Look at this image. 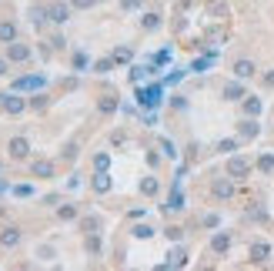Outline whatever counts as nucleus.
<instances>
[{
    "mask_svg": "<svg viewBox=\"0 0 274 271\" xmlns=\"http://www.w3.org/2000/svg\"><path fill=\"white\" fill-rule=\"evenodd\" d=\"M94 191H97V194H107V191H110V178H107V171H100L97 178H94Z\"/></svg>",
    "mask_w": 274,
    "mask_h": 271,
    "instance_id": "obj_10",
    "label": "nucleus"
},
{
    "mask_svg": "<svg viewBox=\"0 0 274 271\" xmlns=\"http://www.w3.org/2000/svg\"><path fill=\"white\" fill-rule=\"evenodd\" d=\"M218 221H221L218 215H208V218H204V228H218Z\"/></svg>",
    "mask_w": 274,
    "mask_h": 271,
    "instance_id": "obj_30",
    "label": "nucleus"
},
{
    "mask_svg": "<svg viewBox=\"0 0 274 271\" xmlns=\"http://www.w3.org/2000/svg\"><path fill=\"white\" fill-rule=\"evenodd\" d=\"M264 84H268V87H274V70L268 74V77H264Z\"/></svg>",
    "mask_w": 274,
    "mask_h": 271,
    "instance_id": "obj_32",
    "label": "nucleus"
},
{
    "mask_svg": "<svg viewBox=\"0 0 274 271\" xmlns=\"http://www.w3.org/2000/svg\"><path fill=\"white\" fill-rule=\"evenodd\" d=\"M241 137H258V124L254 121H241Z\"/></svg>",
    "mask_w": 274,
    "mask_h": 271,
    "instance_id": "obj_17",
    "label": "nucleus"
},
{
    "mask_svg": "<svg viewBox=\"0 0 274 271\" xmlns=\"http://www.w3.org/2000/svg\"><path fill=\"white\" fill-rule=\"evenodd\" d=\"M211 248L218 251V255H221V251H228V248H231V235H224V231H221V235H214V241H211Z\"/></svg>",
    "mask_w": 274,
    "mask_h": 271,
    "instance_id": "obj_12",
    "label": "nucleus"
},
{
    "mask_svg": "<svg viewBox=\"0 0 274 271\" xmlns=\"http://www.w3.org/2000/svg\"><path fill=\"white\" fill-rule=\"evenodd\" d=\"M0 107L7 114H20L27 104H23V97H13V94H0Z\"/></svg>",
    "mask_w": 274,
    "mask_h": 271,
    "instance_id": "obj_2",
    "label": "nucleus"
},
{
    "mask_svg": "<svg viewBox=\"0 0 274 271\" xmlns=\"http://www.w3.org/2000/svg\"><path fill=\"white\" fill-rule=\"evenodd\" d=\"M261 97H244V114H248V117H258V114H261Z\"/></svg>",
    "mask_w": 274,
    "mask_h": 271,
    "instance_id": "obj_9",
    "label": "nucleus"
},
{
    "mask_svg": "<svg viewBox=\"0 0 274 271\" xmlns=\"http://www.w3.org/2000/svg\"><path fill=\"white\" fill-rule=\"evenodd\" d=\"M141 191H144V194H154V191H157V181H154V178H147V181L141 184Z\"/></svg>",
    "mask_w": 274,
    "mask_h": 271,
    "instance_id": "obj_24",
    "label": "nucleus"
},
{
    "mask_svg": "<svg viewBox=\"0 0 274 271\" xmlns=\"http://www.w3.org/2000/svg\"><path fill=\"white\" fill-rule=\"evenodd\" d=\"M184 261H187V255H184L181 248H174V251H171V265H174V268H181Z\"/></svg>",
    "mask_w": 274,
    "mask_h": 271,
    "instance_id": "obj_19",
    "label": "nucleus"
},
{
    "mask_svg": "<svg viewBox=\"0 0 274 271\" xmlns=\"http://www.w3.org/2000/svg\"><path fill=\"white\" fill-rule=\"evenodd\" d=\"M37 258L50 261V258H54V248H47V245H44V248H37Z\"/></svg>",
    "mask_w": 274,
    "mask_h": 271,
    "instance_id": "obj_25",
    "label": "nucleus"
},
{
    "mask_svg": "<svg viewBox=\"0 0 274 271\" xmlns=\"http://www.w3.org/2000/svg\"><path fill=\"white\" fill-rule=\"evenodd\" d=\"M114 60H131V50H124V47L121 50H114Z\"/></svg>",
    "mask_w": 274,
    "mask_h": 271,
    "instance_id": "obj_28",
    "label": "nucleus"
},
{
    "mask_svg": "<svg viewBox=\"0 0 274 271\" xmlns=\"http://www.w3.org/2000/svg\"><path fill=\"white\" fill-rule=\"evenodd\" d=\"M251 255H254V261H264V258H268V255H271V248H268L264 241H258V245H254V248H251Z\"/></svg>",
    "mask_w": 274,
    "mask_h": 271,
    "instance_id": "obj_15",
    "label": "nucleus"
},
{
    "mask_svg": "<svg viewBox=\"0 0 274 271\" xmlns=\"http://www.w3.org/2000/svg\"><path fill=\"white\" fill-rule=\"evenodd\" d=\"M33 174H37V178H50V174H54V164H50V161H33Z\"/></svg>",
    "mask_w": 274,
    "mask_h": 271,
    "instance_id": "obj_11",
    "label": "nucleus"
},
{
    "mask_svg": "<svg viewBox=\"0 0 274 271\" xmlns=\"http://www.w3.org/2000/svg\"><path fill=\"white\" fill-rule=\"evenodd\" d=\"M57 215L64 218V221H70V218H77V208H74V204H64V208H60Z\"/></svg>",
    "mask_w": 274,
    "mask_h": 271,
    "instance_id": "obj_21",
    "label": "nucleus"
},
{
    "mask_svg": "<svg viewBox=\"0 0 274 271\" xmlns=\"http://www.w3.org/2000/svg\"><path fill=\"white\" fill-rule=\"evenodd\" d=\"M121 7H124V10H137V7H141V0H121Z\"/></svg>",
    "mask_w": 274,
    "mask_h": 271,
    "instance_id": "obj_26",
    "label": "nucleus"
},
{
    "mask_svg": "<svg viewBox=\"0 0 274 271\" xmlns=\"http://www.w3.org/2000/svg\"><path fill=\"white\" fill-rule=\"evenodd\" d=\"M107 164H110L107 154H97V158H94V168H97V171H107Z\"/></svg>",
    "mask_w": 274,
    "mask_h": 271,
    "instance_id": "obj_23",
    "label": "nucleus"
},
{
    "mask_svg": "<svg viewBox=\"0 0 274 271\" xmlns=\"http://www.w3.org/2000/svg\"><path fill=\"white\" fill-rule=\"evenodd\" d=\"M231 191H234V184H231V181H214V194H218V198H231Z\"/></svg>",
    "mask_w": 274,
    "mask_h": 271,
    "instance_id": "obj_14",
    "label": "nucleus"
},
{
    "mask_svg": "<svg viewBox=\"0 0 274 271\" xmlns=\"http://www.w3.org/2000/svg\"><path fill=\"white\" fill-rule=\"evenodd\" d=\"M224 97H228V101H241V97H244V87L234 80V84H228V87H224Z\"/></svg>",
    "mask_w": 274,
    "mask_h": 271,
    "instance_id": "obj_13",
    "label": "nucleus"
},
{
    "mask_svg": "<svg viewBox=\"0 0 274 271\" xmlns=\"http://www.w3.org/2000/svg\"><path fill=\"white\" fill-rule=\"evenodd\" d=\"M157 101H161V94H157V90H141V104H151V107H154Z\"/></svg>",
    "mask_w": 274,
    "mask_h": 271,
    "instance_id": "obj_18",
    "label": "nucleus"
},
{
    "mask_svg": "<svg viewBox=\"0 0 274 271\" xmlns=\"http://www.w3.org/2000/svg\"><path fill=\"white\" fill-rule=\"evenodd\" d=\"M177 208H184V198H181V191L171 194V204H167V211H177Z\"/></svg>",
    "mask_w": 274,
    "mask_h": 271,
    "instance_id": "obj_20",
    "label": "nucleus"
},
{
    "mask_svg": "<svg viewBox=\"0 0 274 271\" xmlns=\"http://www.w3.org/2000/svg\"><path fill=\"white\" fill-rule=\"evenodd\" d=\"M248 171H251V164H248L244 158H231L228 161V178H244Z\"/></svg>",
    "mask_w": 274,
    "mask_h": 271,
    "instance_id": "obj_3",
    "label": "nucleus"
},
{
    "mask_svg": "<svg viewBox=\"0 0 274 271\" xmlns=\"http://www.w3.org/2000/svg\"><path fill=\"white\" fill-rule=\"evenodd\" d=\"M141 23H144V30H157V27H161V17H157V13H147Z\"/></svg>",
    "mask_w": 274,
    "mask_h": 271,
    "instance_id": "obj_16",
    "label": "nucleus"
},
{
    "mask_svg": "<svg viewBox=\"0 0 274 271\" xmlns=\"http://www.w3.org/2000/svg\"><path fill=\"white\" fill-rule=\"evenodd\" d=\"M10 40H17V27L10 20H3L0 23V44H10Z\"/></svg>",
    "mask_w": 274,
    "mask_h": 271,
    "instance_id": "obj_8",
    "label": "nucleus"
},
{
    "mask_svg": "<svg viewBox=\"0 0 274 271\" xmlns=\"http://www.w3.org/2000/svg\"><path fill=\"white\" fill-rule=\"evenodd\" d=\"M3 74H7V60L0 57V77H3Z\"/></svg>",
    "mask_w": 274,
    "mask_h": 271,
    "instance_id": "obj_33",
    "label": "nucleus"
},
{
    "mask_svg": "<svg viewBox=\"0 0 274 271\" xmlns=\"http://www.w3.org/2000/svg\"><path fill=\"white\" fill-rule=\"evenodd\" d=\"M154 235V228H147V225H137L134 228V238H151Z\"/></svg>",
    "mask_w": 274,
    "mask_h": 271,
    "instance_id": "obj_22",
    "label": "nucleus"
},
{
    "mask_svg": "<svg viewBox=\"0 0 274 271\" xmlns=\"http://www.w3.org/2000/svg\"><path fill=\"white\" fill-rule=\"evenodd\" d=\"M0 245H3V248H17V245H20V231H17V228H3Z\"/></svg>",
    "mask_w": 274,
    "mask_h": 271,
    "instance_id": "obj_5",
    "label": "nucleus"
},
{
    "mask_svg": "<svg viewBox=\"0 0 274 271\" xmlns=\"http://www.w3.org/2000/svg\"><path fill=\"white\" fill-rule=\"evenodd\" d=\"M70 3H74V7H80V10H87V7L94 3V0H70Z\"/></svg>",
    "mask_w": 274,
    "mask_h": 271,
    "instance_id": "obj_31",
    "label": "nucleus"
},
{
    "mask_svg": "<svg viewBox=\"0 0 274 271\" xmlns=\"http://www.w3.org/2000/svg\"><path fill=\"white\" fill-rule=\"evenodd\" d=\"M47 17L54 23H64L67 17H70V7H67V3H50V7H47Z\"/></svg>",
    "mask_w": 274,
    "mask_h": 271,
    "instance_id": "obj_4",
    "label": "nucleus"
},
{
    "mask_svg": "<svg viewBox=\"0 0 274 271\" xmlns=\"http://www.w3.org/2000/svg\"><path fill=\"white\" fill-rule=\"evenodd\" d=\"M274 168V158H271V154H264V158H261V171H271Z\"/></svg>",
    "mask_w": 274,
    "mask_h": 271,
    "instance_id": "obj_27",
    "label": "nucleus"
},
{
    "mask_svg": "<svg viewBox=\"0 0 274 271\" xmlns=\"http://www.w3.org/2000/svg\"><path fill=\"white\" fill-rule=\"evenodd\" d=\"M7 60H13V64H23V60H30V47L10 40V44H7Z\"/></svg>",
    "mask_w": 274,
    "mask_h": 271,
    "instance_id": "obj_1",
    "label": "nucleus"
},
{
    "mask_svg": "<svg viewBox=\"0 0 274 271\" xmlns=\"http://www.w3.org/2000/svg\"><path fill=\"white\" fill-rule=\"evenodd\" d=\"M234 147H238V141H221L218 151H234Z\"/></svg>",
    "mask_w": 274,
    "mask_h": 271,
    "instance_id": "obj_29",
    "label": "nucleus"
},
{
    "mask_svg": "<svg viewBox=\"0 0 274 271\" xmlns=\"http://www.w3.org/2000/svg\"><path fill=\"white\" fill-rule=\"evenodd\" d=\"M234 74H238L241 80H248V77H254V74H258V67H254L251 60H238V64H234Z\"/></svg>",
    "mask_w": 274,
    "mask_h": 271,
    "instance_id": "obj_7",
    "label": "nucleus"
},
{
    "mask_svg": "<svg viewBox=\"0 0 274 271\" xmlns=\"http://www.w3.org/2000/svg\"><path fill=\"white\" fill-rule=\"evenodd\" d=\"M10 154H13V158H27V154H30L27 137H13V141H10Z\"/></svg>",
    "mask_w": 274,
    "mask_h": 271,
    "instance_id": "obj_6",
    "label": "nucleus"
}]
</instances>
